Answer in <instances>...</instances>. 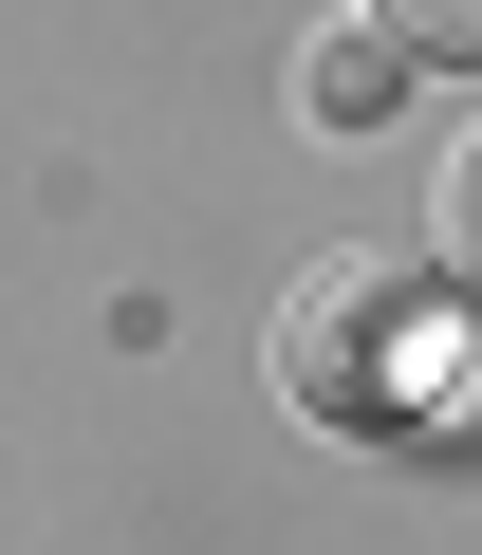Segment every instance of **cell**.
Returning a JSON list of instances; mask_svg holds the SVG:
<instances>
[{
	"mask_svg": "<svg viewBox=\"0 0 482 555\" xmlns=\"http://www.w3.org/2000/svg\"><path fill=\"white\" fill-rule=\"evenodd\" d=\"M445 278H464V297H482V130L445 149Z\"/></svg>",
	"mask_w": 482,
	"mask_h": 555,
	"instance_id": "3",
	"label": "cell"
},
{
	"mask_svg": "<svg viewBox=\"0 0 482 555\" xmlns=\"http://www.w3.org/2000/svg\"><path fill=\"white\" fill-rule=\"evenodd\" d=\"M279 408L334 426V444H390L427 426V278L390 241H334L279 278Z\"/></svg>",
	"mask_w": 482,
	"mask_h": 555,
	"instance_id": "1",
	"label": "cell"
},
{
	"mask_svg": "<svg viewBox=\"0 0 482 555\" xmlns=\"http://www.w3.org/2000/svg\"><path fill=\"white\" fill-rule=\"evenodd\" d=\"M371 20H390L408 56H482V0H371Z\"/></svg>",
	"mask_w": 482,
	"mask_h": 555,
	"instance_id": "4",
	"label": "cell"
},
{
	"mask_svg": "<svg viewBox=\"0 0 482 555\" xmlns=\"http://www.w3.org/2000/svg\"><path fill=\"white\" fill-rule=\"evenodd\" d=\"M390 75H408V38H390V20H353V38H316V56H297V112H316V130H371V112H390Z\"/></svg>",
	"mask_w": 482,
	"mask_h": 555,
	"instance_id": "2",
	"label": "cell"
}]
</instances>
